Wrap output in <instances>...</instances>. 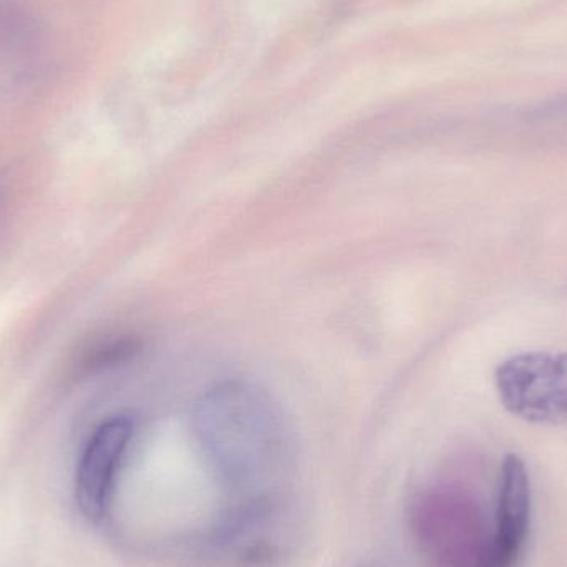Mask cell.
I'll use <instances>...</instances> for the list:
<instances>
[{
    "label": "cell",
    "instance_id": "1",
    "mask_svg": "<svg viewBox=\"0 0 567 567\" xmlns=\"http://www.w3.org/2000/svg\"><path fill=\"white\" fill-rule=\"evenodd\" d=\"M195 429L209 465L223 483L251 499L271 498L286 475L290 439L271 396L245 382L209 390L195 410Z\"/></svg>",
    "mask_w": 567,
    "mask_h": 567
},
{
    "label": "cell",
    "instance_id": "2",
    "mask_svg": "<svg viewBox=\"0 0 567 567\" xmlns=\"http://www.w3.org/2000/svg\"><path fill=\"white\" fill-rule=\"evenodd\" d=\"M482 523L475 502L453 489L429 493L415 508L420 542L440 567H485L493 535Z\"/></svg>",
    "mask_w": 567,
    "mask_h": 567
},
{
    "label": "cell",
    "instance_id": "3",
    "mask_svg": "<svg viewBox=\"0 0 567 567\" xmlns=\"http://www.w3.org/2000/svg\"><path fill=\"white\" fill-rule=\"evenodd\" d=\"M505 409L535 425L567 423V352H526L496 369Z\"/></svg>",
    "mask_w": 567,
    "mask_h": 567
},
{
    "label": "cell",
    "instance_id": "4",
    "mask_svg": "<svg viewBox=\"0 0 567 567\" xmlns=\"http://www.w3.org/2000/svg\"><path fill=\"white\" fill-rule=\"evenodd\" d=\"M133 439L126 416L106 420L86 443L76 470V503L89 519L102 518Z\"/></svg>",
    "mask_w": 567,
    "mask_h": 567
},
{
    "label": "cell",
    "instance_id": "5",
    "mask_svg": "<svg viewBox=\"0 0 567 567\" xmlns=\"http://www.w3.org/2000/svg\"><path fill=\"white\" fill-rule=\"evenodd\" d=\"M532 525V482L518 455H508L499 475L495 529L485 567H518Z\"/></svg>",
    "mask_w": 567,
    "mask_h": 567
},
{
    "label": "cell",
    "instance_id": "6",
    "mask_svg": "<svg viewBox=\"0 0 567 567\" xmlns=\"http://www.w3.org/2000/svg\"><path fill=\"white\" fill-rule=\"evenodd\" d=\"M35 32V20L20 0H0V52L27 49Z\"/></svg>",
    "mask_w": 567,
    "mask_h": 567
},
{
    "label": "cell",
    "instance_id": "7",
    "mask_svg": "<svg viewBox=\"0 0 567 567\" xmlns=\"http://www.w3.org/2000/svg\"><path fill=\"white\" fill-rule=\"evenodd\" d=\"M0 195H2V188H0Z\"/></svg>",
    "mask_w": 567,
    "mask_h": 567
}]
</instances>
